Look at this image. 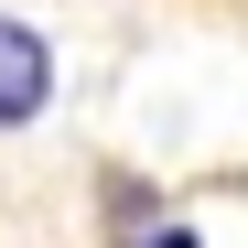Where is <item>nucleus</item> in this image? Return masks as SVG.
Returning a JSON list of instances; mask_svg holds the SVG:
<instances>
[{"instance_id": "1", "label": "nucleus", "mask_w": 248, "mask_h": 248, "mask_svg": "<svg viewBox=\"0 0 248 248\" xmlns=\"http://www.w3.org/2000/svg\"><path fill=\"white\" fill-rule=\"evenodd\" d=\"M44 108H54V32L22 22V11H0V140L32 130Z\"/></svg>"}, {"instance_id": "2", "label": "nucleus", "mask_w": 248, "mask_h": 248, "mask_svg": "<svg viewBox=\"0 0 248 248\" xmlns=\"http://www.w3.org/2000/svg\"><path fill=\"white\" fill-rule=\"evenodd\" d=\"M119 248H205V227H194V216H151L140 237H119Z\"/></svg>"}]
</instances>
